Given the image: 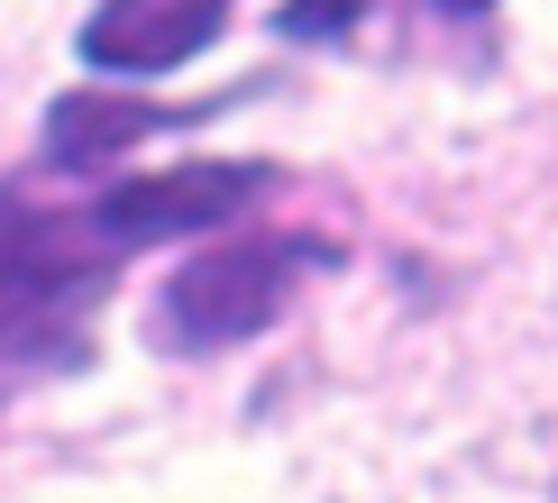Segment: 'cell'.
I'll list each match as a JSON object with an SVG mask.
<instances>
[{"instance_id":"cell-1","label":"cell","mask_w":558,"mask_h":503,"mask_svg":"<svg viewBox=\"0 0 558 503\" xmlns=\"http://www.w3.org/2000/svg\"><path fill=\"white\" fill-rule=\"evenodd\" d=\"M339 247L312 238V229H247V238H220L202 257H183L156 293V339L183 357H211V348H239V339L275 330L293 311V293L330 266Z\"/></svg>"},{"instance_id":"cell-2","label":"cell","mask_w":558,"mask_h":503,"mask_svg":"<svg viewBox=\"0 0 558 503\" xmlns=\"http://www.w3.org/2000/svg\"><path fill=\"white\" fill-rule=\"evenodd\" d=\"M275 183L266 156H183L166 174H137V183H110L101 201H83L92 238L120 257V247H166V238H193V229H220L239 220Z\"/></svg>"},{"instance_id":"cell-3","label":"cell","mask_w":558,"mask_h":503,"mask_svg":"<svg viewBox=\"0 0 558 503\" xmlns=\"http://www.w3.org/2000/svg\"><path fill=\"white\" fill-rule=\"evenodd\" d=\"M229 10H239V0H101V10L83 19L74 46H83L92 74H129V83H147V74L193 64L202 46H220Z\"/></svg>"},{"instance_id":"cell-4","label":"cell","mask_w":558,"mask_h":503,"mask_svg":"<svg viewBox=\"0 0 558 503\" xmlns=\"http://www.w3.org/2000/svg\"><path fill=\"white\" fill-rule=\"evenodd\" d=\"M193 120V110H156V101H120V91H64L46 110V165L56 174H101L110 156H129L137 137Z\"/></svg>"},{"instance_id":"cell-5","label":"cell","mask_w":558,"mask_h":503,"mask_svg":"<svg viewBox=\"0 0 558 503\" xmlns=\"http://www.w3.org/2000/svg\"><path fill=\"white\" fill-rule=\"evenodd\" d=\"M366 10H376V0H284V10H275V37H293V46H339Z\"/></svg>"},{"instance_id":"cell-6","label":"cell","mask_w":558,"mask_h":503,"mask_svg":"<svg viewBox=\"0 0 558 503\" xmlns=\"http://www.w3.org/2000/svg\"><path fill=\"white\" fill-rule=\"evenodd\" d=\"M449 10H485V0H449Z\"/></svg>"}]
</instances>
